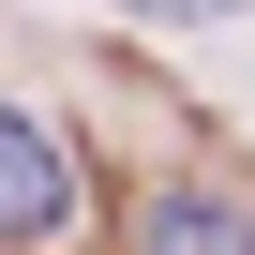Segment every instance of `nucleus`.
I'll return each instance as SVG.
<instances>
[{
    "mask_svg": "<svg viewBox=\"0 0 255 255\" xmlns=\"http://www.w3.org/2000/svg\"><path fill=\"white\" fill-rule=\"evenodd\" d=\"M135 255H255V195L240 180H165L135 210Z\"/></svg>",
    "mask_w": 255,
    "mask_h": 255,
    "instance_id": "2",
    "label": "nucleus"
},
{
    "mask_svg": "<svg viewBox=\"0 0 255 255\" xmlns=\"http://www.w3.org/2000/svg\"><path fill=\"white\" fill-rule=\"evenodd\" d=\"M120 15H240V0H120Z\"/></svg>",
    "mask_w": 255,
    "mask_h": 255,
    "instance_id": "3",
    "label": "nucleus"
},
{
    "mask_svg": "<svg viewBox=\"0 0 255 255\" xmlns=\"http://www.w3.org/2000/svg\"><path fill=\"white\" fill-rule=\"evenodd\" d=\"M75 240V150L30 105H0V255H60Z\"/></svg>",
    "mask_w": 255,
    "mask_h": 255,
    "instance_id": "1",
    "label": "nucleus"
}]
</instances>
